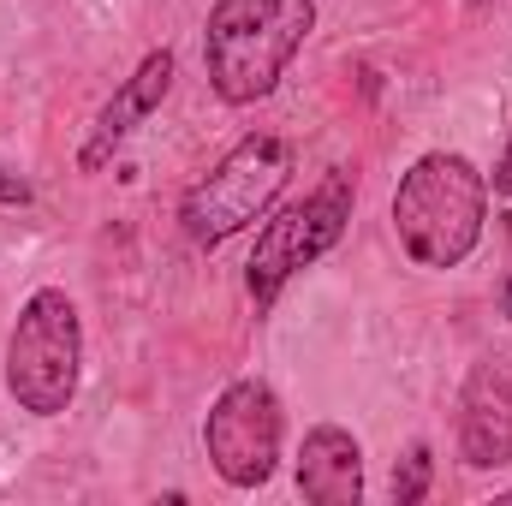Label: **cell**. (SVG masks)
I'll list each match as a JSON object with an SVG mask.
<instances>
[{
  "mask_svg": "<svg viewBox=\"0 0 512 506\" xmlns=\"http://www.w3.org/2000/svg\"><path fill=\"white\" fill-rule=\"evenodd\" d=\"M310 24H316V0H221L203 30V66L215 96L233 108L274 96Z\"/></svg>",
  "mask_w": 512,
  "mask_h": 506,
  "instance_id": "1",
  "label": "cell"
},
{
  "mask_svg": "<svg viewBox=\"0 0 512 506\" xmlns=\"http://www.w3.org/2000/svg\"><path fill=\"white\" fill-rule=\"evenodd\" d=\"M483 215H489V185L453 149L417 155L411 173L393 191L399 245L423 268H459L465 256L477 251V239H483Z\"/></svg>",
  "mask_w": 512,
  "mask_h": 506,
  "instance_id": "2",
  "label": "cell"
},
{
  "mask_svg": "<svg viewBox=\"0 0 512 506\" xmlns=\"http://www.w3.org/2000/svg\"><path fill=\"white\" fill-rule=\"evenodd\" d=\"M78 364H84V328L78 304L60 286L30 292L18 310L12 346H6V387L30 417H60L78 393Z\"/></svg>",
  "mask_w": 512,
  "mask_h": 506,
  "instance_id": "3",
  "label": "cell"
},
{
  "mask_svg": "<svg viewBox=\"0 0 512 506\" xmlns=\"http://www.w3.org/2000/svg\"><path fill=\"white\" fill-rule=\"evenodd\" d=\"M292 179V149L268 131L245 137L239 149H227L215 161L209 179H197L179 203V221H185V239L191 245H221L233 233H245L256 215L286 191Z\"/></svg>",
  "mask_w": 512,
  "mask_h": 506,
  "instance_id": "4",
  "label": "cell"
},
{
  "mask_svg": "<svg viewBox=\"0 0 512 506\" xmlns=\"http://www.w3.org/2000/svg\"><path fill=\"white\" fill-rule=\"evenodd\" d=\"M346 221H352V179L346 173H328L310 197L286 203L256 233V251L245 262V286H251L256 310H268L298 268H310V262H322V256L334 251L340 233H346Z\"/></svg>",
  "mask_w": 512,
  "mask_h": 506,
  "instance_id": "5",
  "label": "cell"
},
{
  "mask_svg": "<svg viewBox=\"0 0 512 506\" xmlns=\"http://www.w3.org/2000/svg\"><path fill=\"white\" fill-rule=\"evenodd\" d=\"M209 465L233 489H262L280 465V399L268 381H233L203 423Z\"/></svg>",
  "mask_w": 512,
  "mask_h": 506,
  "instance_id": "6",
  "label": "cell"
},
{
  "mask_svg": "<svg viewBox=\"0 0 512 506\" xmlns=\"http://www.w3.org/2000/svg\"><path fill=\"white\" fill-rule=\"evenodd\" d=\"M459 459L471 471L512 465V340L489 352L459 393Z\"/></svg>",
  "mask_w": 512,
  "mask_h": 506,
  "instance_id": "7",
  "label": "cell"
},
{
  "mask_svg": "<svg viewBox=\"0 0 512 506\" xmlns=\"http://www.w3.org/2000/svg\"><path fill=\"white\" fill-rule=\"evenodd\" d=\"M167 84H173V54L161 48V54H149L137 72H131L126 84L114 90V102L96 114V126H90V143L78 149V167L84 173H96V167H108V155L126 143L137 120H149L155 108H161V96H167Z\"/></svg>",
  "mask_w": 512,
  "mask_h": 506,
  "instance_id": "8",
  "label": "cell"
},
{
  "mask_svg": "<svg viewBox=\"0 0 512 506\" xmlns=\"http://www.w3.org/2000/svg\"><path fill=\"white\" fill-rule=\"evenodd\" d=\"M298 495L310 506H358L364 501V453L340 423H322L304 435L298 453Z\"/></svg>",
  "mask_w": 512,
  "mask_h": 506,
  "instance_id": "9",
  "label": "cell"
},
{
  "mask_svg": "<svg viewBox=\"0 0 512 506\" xmlns=\"http://www.w3.org/2000/svg\"><path fill=\"white\" fill-rule=\"evenodd\" d=\"M423 489H429V447H411V453H405V465L393 471V501L417 506V501H423Z\"/></svg>",
  "mask_w": 512,
  "mask_h": 506,
  "instance_id": "10",
  "label": "cell"
},
{
  "mask_svg": "<svg viewBox=\"0 0 512 506\" xmlns=\"http://www.w3.org/2000/svg\"><path fill=\"white\" fill-rule=\"evenodd\" d=\"M0 197H6V203H24V197H30V185H24V179H6V173H0Z\"/></svg>",
  "mask_w": 512,
  "mask_h": 506,
  "instance_id": "11",
  "label": "cell"
},
{
  "mask_svg": "<svg viewBox=\"0 0 512 506\" xmlns=\"http://www.w3.org/2000/svg\"><path fill=\"white\" fill-rule=\"evenodd\" d=\"M495 191H512V143H507V155H501V167H495Z\"/></svg>",
  "mask_w": 512,
  "mask_h": 506,
  "instance_id": "12",
  "label": "cell"
},
{
  "mask_svg": "<svg viewBox=\"0 0 512 506\" xmlns=\"http://www.w3.org/2000/svg\"><path fill=\"white\" fill-rule=\"evenodd\" d=\"M507 245H512V221H507ZM507 310H512V292H507Z\"/></svg>",
  "mask_w": 512,
  "mask_h": 506,
  "instance_id": "13",
  "label": "cell"
},
{
  "mask_svg": "<svg viewBox=\"0 0 512 506\" xmlns=\"http://www.w3.org/2000/svg\"><path fill=\"white\" fill-rule=\"evenodd\" d=\"M501 506H512V495H501Z\"/></svg>",
  "mask_w": 512,
  "mask_h": 506,
  "instance_id": "14",
  "label": "cell"
}]
</instances>
